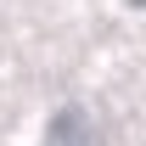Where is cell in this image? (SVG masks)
<instances>
[{"instance_id": "cell-1", "label": "cell", "mask_w": 146, "mask_h": 146, "mask_svg": "<svg viewBox=\"0 0 146 146\" xmlns=\"http://www.w3.org/2000/svg\"><path fill=\"white\" fill-rule=\"evenodd\" d=\"M45 146H107V141H101V129L84 107H62L45 129Z\"/></svg>"}]
</instances>
